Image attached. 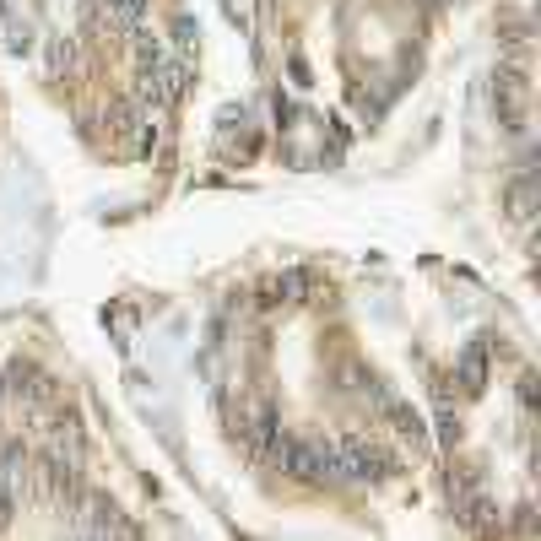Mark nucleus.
<instances>
[{
  "mask_svg": "<svg viewBox=\"0 0 541 541\" xmlns=\"http://www.w3.org/2000/svg\"><path fill=\"white\" fill-rule=\"evenodd\" d=\"M395 455L385 450V444H374V439H363V433H347V439L336 444V477H347V482H385L395 477Z\"/></svg>",
  "mask_w": 541,
  "mask_h": 541,
  "instance_id": "f257e3e1",
  "label": "nucleus"
},
{
  "mask_svg": "<svg viewBox=\"0 0 541 541\" xmlns=\"http://www.w3.org/2000/svg\"><path fill=\"white\" fill-rule=\"evenodd\" d=\"M493 109H498V120H504L509 130L525 125V76L514 71V65L493 71Z\"/></svg>",
  "mask_w": 541,
  "mask_h": 541,
  "instance_id": "f03ea898",
  "label": "nucleus"
},
{
  "mask_svg": "<svg viewBox=\"0 0 541 541\" xmlns=\"http://www.w3.org/2000/svg\"><path fill=\"white\" fill-rule=\"evenodd\" d=\"M493 352H498L493 336H487V341H471V347L460 352L455 379H460V390H466V395H482V390H487V374H493Z\"/></svg>",
  "mask_w": 541,
  "mask_h": 541,
  "instance_id": "7ed1b4c3",
  "label": "nucleus"
},
{
  "mask_svg": "<svg viewBox=\"0 0 541 541\" xmlns=\"http://www.w3.org/2000/svg\"><path fill=\"white\" fill-rule=\"evenodd\" d=\"M11 401L22 406V412H44L49 401H55V385H49L44 374H33V368H11Z\"/></svg>",
  "mask_w": 541,
  "mask_h": 541,
  "instance_id": "20e7f679",
  "label": "nucleus"
},
{
  "mask_svg": "<svg viewBox=\"0 0 541 541\" xmlns=\"http://www.w3.org/2000/svg\"><path fill=\"white\" fill-rule=\"evenodd\" d=\"M309 287H314V276L309 271H282V276H271V287H266V303H298V298H309Z\"/></svg>",
  "mask_w": 541,
  "mask_h": 541,
  "instance_id": "39448f33",
  "label": "nucleus"
},
{
  "mask_svg": "<svg viewBox=\"0 0 541 541\" xmlns=\"http://www.w3.org/2000/svg\"><path fill=\"white\" fill-rule=\"evenodd\" d=\"M531 211H536V174H525V179H514L509 184V217H531Z\"/></svg>",
  "mask_w": 541,
  "mask_h": 541,
  "instance_id": "423d86ee",
  "label": "nucleus"
},
{
  "mask_svg": "<svg viewBox=\"0 0 541 541\" xmlns=\"http://www.w3.org/2000/svg\"><path fill=\"white\" fill-rule=\"evenodd\" d=\"M49 71H55V76L76 71V44H71V38H49Z\"/></svg>",
  "mask_w": 541,
  "mask_h": 541,
  "instance_id": "0eeeda50",
  "label": "nucleus"
}]
</instances>
